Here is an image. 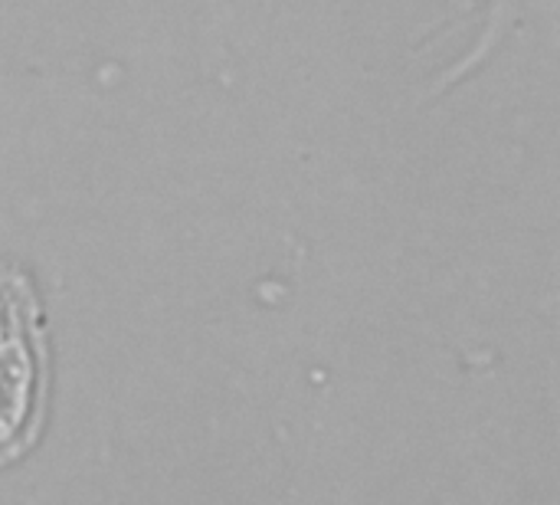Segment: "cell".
Here are the masks:
<instances>
[{
	"label": "cell",
	"mask_w": 560,
	"mask_h": 505,
	"mask_svg": "<svg viewBox=\"0 0 560 505\" xmlns=\"http://www.w3.org/2000/svg\"><path fill=\"white\" fill-rule=\"evenodd\" d=\"M49 355L30 276L0 263V463L23 457L43 427Z\"/></svg>",
	"instance_id": "6da1fadb"
}]
</instances>
